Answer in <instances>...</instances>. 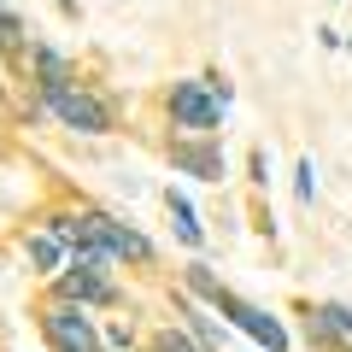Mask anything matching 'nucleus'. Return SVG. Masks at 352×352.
<instances>
[{
    "instance_id": "obj_1",
    "label": "nucleus",
    "mask_w": 352,
    "mask_h": 352,
    "mask_svg": "<svg viewBox=\"0 0 352 352\" xmlns=\"http://www.w3.org/2000/svg\"><path fill=\"white\" fill-rule=\"evenodd\" d=\"M36 106L53 112L65 129H76V135H106V129H112V106H106L88 82H76V76H53V82H41L36 88Z\"/></svg>"
},
{
    "instance_id": "obj_15",
    "label": "nucleus",
    "mask_w": 352,
    "mask_h": 352,
    "mask_svg": "<svg viewBox=\"0 0 352 352\" xmlns=\"http://www.w3.org/2000/svg\"><path fill=\"white\" fill-rule=\"evenodd\" d=\"M294 194H300V206H311V200H317V170H311V159L294 164Z\"/></svg>"
},
{
    "instance_id": "obj_12",
    "label": "nucleus",
    "mask_w": 352,
    "mask_h": 352,
    "mask_svg": "<svg viewBox=\"0 0 352 352\" xmlns=\"http://www.w3.org/2000/svg\"><path fill=\"white\" fill-rule=\"evenodd\" d=\"M182 317H188V329H194V340H200V352H206V346H223V335L212 329V317H200L188 300H182Z\"/></svg>"
},
{
    "instance_id": "obj_7",
    "label": "nucleus",
    "mask_w": 352,
    "mask_h": 352,
    "mask_svg": "<svg viewBox=\"0 0 352 352\" xmlns=\"http://www.w3.org/2000/svg\"><path fill=\"white\" fill-rule=\"evenodd\" d=\"M170 159H176V170L200 176V182H223V147H217L212 135H188V141H176Z\"/></svg>"
},
{
    "instance_id": "obj_5",
    "label": "nucleus",
    "mask_w": 352,
    "mask_h": 352,
    "mask_svg": "<svg viewBox=\"0 0 352 352\" xmlns=\"http://www.w3.org/2000/svg\"><path fill=\"white\" fill-rule=\"evenodd\" d=\"M88 229H94V247L106 252V258H135V264H147L153 258V241L141 235V229H129V223H118V217H106V212H88Z\"/></svg>"
},
{
    "instance_id": "obj_6",
    "label": "nucleus",
    "mask_w": 352,
    "mask_h": 352,
    "mask_svg": "<svg viewBox=\"0 0 352 352\" xmlns=\"http://www.w3.org/2000/svg\"><path fill=\"white\" fill-rule=\"evenodd\" d=\"M53 300H71V305H106V300H118V288L100 276V270L71 264V270H59V282H53Z\"/></svg>"
},
{
    "instance_id": "obj_8",
    "label": "nucleus",
    "mask_w": 352,
    "mask_h": 352,
    "mask_svg": "<svg viewBox=\"0 0 352 352\" xmlns=\"http://www.w3.org/2000/svg\"><path fill=\"white\" fill-rule=\"evenodd\" d=\"M311 340L323 352H352V305H340V300H323L311 311Z\"/></svg>"
},
{
    "instance_id": "obj_11",
    "label": "nucleus",
    "mask_w": 352,
    "mask_h": 352,
    "mask_svg": "<svg viewBox=\"0 0 352 352\" xmlns=\"http://www.w3.org/2000/svg\"><path fill=\"white\" fill-rule=\"evenodd\" d=\"M30 71H36V82H53V76H71V65H65V53H53L47 41H36V47H30Z\"/></svg>"
},
{
    "instance_id": "obj_14",
    "label": "nucleus",
    "mask_w": 352,
    "mask_h": 352,
    "mask_svg": "<svg viewBox=\"0 0 352 352\" xmlns=\"http://www.w3.org/2000/svg\"><path fill=\"white\" fill-rule=\"evenodd\" d=\"M153 352H200V340H194L188 329H164V335L153 340Z\"/></svg>"
},
{
    "instance_id": "obj_3",
    "label": "nucleus",
    "mask_w": 352,
    "mask_h": 352,
    "mask_svg": "<svg viewBox=\"0 0 352 352\" xmlns=\"http://www.w3.org/2000/svg\"><path fill=\"white\" fill-rule=\"evenodd\" d=\"M41 335H47L53 352H106L88 305H71V300H47L41 305Z\"/></svg>"
},
{
    "instance_id": "obj_10",
    "label": "nucleus",
    "mask_w": 352,
    "mask_h": 352,
    "mask_svg": "<svg viewBox=\"0 0 352 352\" xmlns=\"http://www.w3.org/2000/svg\"><path fill=\"white\" fill-rule=\"evenodd\" d=\"M164 206H170V229H176V241H182V247H200L206 241V229H200V217H194V206L182 200V194H164Z\"/></svg>"
},
{
    "instance_id": "obj_16",
    "label": "nucleus",
    "mask_w": 352,
    "mask_h": 352,
    "mask_svg": "<svg viewBox=\"0 0 352 352\" xmlns=\"http://www.w3.org/2000/svg\"><path fill=\"white\" fill-rule=\"evenodd\" d=\"M106 346H112V352H129V346H135V335H129V323H112V329H106Z\"/></svg>"
},
{
    "instance_id": "obj_13",
    "label": "nucleus",
    "mask_w": 352,
    "mask_h": 352,
    "mask_svg": "<svg viewBox=\"0 0 352 352\" xmlns=\"http://www.w3.org/2000/svg\"><path fill=\"white\" fill-rule=\"evenodd\" d=\"M18 47H24V18L0 6V53H18Z\"/></svg>"
},
{
    "instance_id": "obj_2",
    "label": "nucleus",
    "mask_w": 352,
    "mask_h": 352,
    "mask_svg": "<svg viewBox=\"0 0 352 352\" xmlns=\"http://www.w3.org/2000/svg\"><path fill=\"white\" fill-rule=\"evenodd\" d=\"M170 124L188 129V135H212L217 124H223L229 112V82H217V76H188V82L170 88Z\"/></svg>"
},
{
    "instance_id": "obj_9",
    "label": "nucleus",
    "mask_w": 352,
    "mask_h": 352,
    "mask_svg": "<svg viewBox=\"0 0 352 352\" xmlns=\"http://www.w3.org/2000/svg\"><path fill=\"white\" fill-rule=\"evenodd\" d=\"M24 252H30V264H36L41 276H59V264H65V247H59V235H53V229H36V235L24 241Z\"/></svg>"
},
{
    "instance_id": "obj_4",
    "label": "nucleus",
    "mask_w": 352,
    "mask_h": 352,
    "mask_svg": "<svg viewBox=\"0 0 352 352\" xmlns=\"http://www.w3.org/2000/svg\"><path fill=\"white\" fill-rule=\"evenodd\" d=\"M212 311H217V317H229V323H235L241 335H252L258 346H270V352H288V329H282L276 317L264 311V305H252V300H241V294L217 288V294H212Z\"/></svg>"
}]
</instances>
